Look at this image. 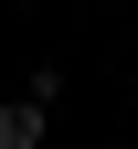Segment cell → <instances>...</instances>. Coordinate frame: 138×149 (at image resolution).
<instances>
[{"mask_svg":"<svg viewBox=\"0 0 138 149\" xmlns=\"http://www.w3.org/2000/svg\"><path fill=\"white\" fill-rule=\"evenodd\" d=\"M43 117H53V107H32V96H11V107H0V149H43Z\"/></svg>","mask_w":138,"mask_h":149,"instance_id":"1","label":"cell"}]
</instances>
